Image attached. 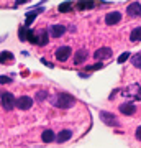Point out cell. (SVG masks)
I'll return each instance as SVG.
<instances>
[{"instance_id": "9", "label": "cell", "mask_w": 141, "mask_h": 148, "mask_svg": "<svg viewBox=\"0 0 141 148\" xmlns=\"http://www.w3.org/2000/svg\"><path fill=\"white\" fill-rule=\"evenodd\" d=\"M49 33H51L52 38H59L66 33V27H64V25H52V27L49 28Z\"/></svg>"}, {"instance_id": "12", "label": "cell", "mask_w": 141, "mask_h": 148, "mask_svg": "<svg viewBox=\"0 0 141 148\" xmlns=\"http://www.w3.org/2000/svg\"><path fill=\"white\" fill-rule=\"evenodd\" d=\"M71 137H72V132H71V130H61V132L58 133L56 140H58L59 143H64V142H67V140H71Z\"/></svg>"}, {"instance_id": "18", "label": "cell", "mask_w": 141, "mask_h": 148, "mask_svg": "<svg viewBox=\"0 0 141 148\" xmlns=\"http://www.w3.org/2000/svg\"><path fill=\"white\" fill-rule=\"evenodd\" d=\"M26 41H28V43H31V45H36V41H38V38H36V33L33 32V30H30V28H28V35H26Z\"/></svg>"}, {"instance_id": "25", "label": "cell", "mask_w": 141, "mask_h": 148, "mask_svg": "<svg viewBox=\"0 0 141 148\" xmlns=\"http://www.w3.org/2000/svg\"><path fill=\"white\" fill-rule=\"evenodd\" d=\"M102 68H104V64H102V63L94 64V66H87V69H89V71H97V69H102Z\"/></svg>"}, {"instance_id": "26", "label": "cell", "mask_w": 141, "mask_h": 148, "mask_svg": "<svg viewBox=\"0 0 141 148\" xmlns=\"http://www.w3.org/2000/svg\"><path fill=\"white\" fill-rule=\"evenodd\" d=\"M46 97H48V94L44 92V90H40V92H38V95H36L38 101H43V99H46Z\"/></svg>"}, {"instance_id": "20", "label": "cell", "mask_w": 141, "mask_h": 148, "mask_svg": "<svg viewBox=\"0 0 141 148\" xmlns=\"http://www.w3.org/2000/svg\"><path fill=\"white\" fill-rule=\"evenodd\" d=\"M72 10V3L71 2H66L63 5H59V12H71Z\"/></svg>"}, {"instance_id": "19", "label": "cell", "mask_w": 141, "mask_h": 148, "mask_svg": "<svg viewBox=\"0 0 141 148\" xmlns=\"http://www.w3.org/2000/svg\"><path fill=\"white\" fill-rule=\"evenodd\" d=\"M26 35H28V28L20 27V30H18V38H20L21 41H26Z\"/></svg>"}, {"instance_id": "24", "label": "cell", "mask_w": 141, "mask_h": 148, "mask_svg": "<svg viewBox=\"0 0 141 148\" xmlns=\"http://www.w3.org/2000/svg\"><path fill=\"white\" fill-rule=\"evenodd\" d=\"M8 82H12V77H8V76H0V84H8Z\"/></svg>"}, {"instance_id": "6", "label": "cell", "mask_w": 141, "mask_h": 148, "mask_svg": "<svg viewBox=\"0 0 141 148\" xmlns=\"http://www.w3.org/2000/svg\"><path fill=\"white\" fill-rule=\"evenodd\" d=\"M110 56H112V49L110 48H99L97 51L94 53V58L97 59V61H104V59H108Z\"/></svg>"}, {"instance_id": "11", "label": "cell", "mask_w": 141, "mask_h": 148, "mask_svg": "<svg viewBox=\"0 0 141 148\" xmlns=\"http://www.w3.org/2000/svg\"><path fill=\"white\" fill-rule=\"evenodd\" d=\"M87 59V51L85 49H79L77 53L74 54V64H82Z\"/></svg>"}, {"instance_id": "14", "label": "cell", "mask_w": 141, "mask_h": 148, "mask_svg": "<svg viewBox=\"0 0 141 148\" xmlns=\"http://www.w3.org/2000/svg\"><path fill=\"white\" fill-rule=\"evenodd\" d=\"M13 61V54L10 53V51H2L0 53V63L2 64H8Z\"/></svg>"}, {"instance_id": "7", "label": "cell", "mask_w": 141, "mask_h": 148, "mask_svg": "<svg viewBox=\"0 0 141 148\" xmlns=\"http://www.w3.org/2000/svg\"><path fill=\"white\" fill-rule=\"evenodd\" d=\"M120 20H121L120 12H110V13H107V16H105V23H107V25H115V23H118Z\"/></svg>"}, {"instance_id": "1", "label": "cell", "mask_w": 141, "mask_h": 148, "mask_svg": "<svg viewBox=\"0 0 141 148\" xmlns=\"http://www.w3.org/2000/svg\"><path fill=\"white\" fill-rule=\"evenodd\" d=\"M76 104V99L72 95L66 94V92H59L52 97V106L54 107H59V109H69Z\"/></svg>"}, {"instance_id": "10", "label": "cell", "mask_w": 141, "mask_h": 148, "mask_svg": "<svg viewBox=\"0 0 141 148\" xmlns=\"http://www.w3.org/2000/svg\"><path fill=\"white\" fill-rule=\"evenodd\" d=\"M120 112L125 114V115H133L136 112V107L131 104V102H126V104H121L120 106Z\"/></svg>"}, {"instance_id": "23", "label": "cell", "mask_w": 141, "mask_h": 148, "mask_svg": "<svg viewBox=\"0 0 141 148\" xmlns=\"http://www.w3.org/2000/svg\"><path fill=\"white\" fill-rule=\"evenodd\" d=\"M128 58H130V53H128V51H125V53H123L120 58H118V63H120V64H121V63H125Z\"/></svg>"}, {"instance_id": "17", "label": "cell", "mask_w": 141, "mask_h": 148, "mask_svg": "<svg viewBox=\"0 0 141 148\" xmlns=\"http://www.w3.org/2000/svg\"><path fill=\"white\" fill-rule=\"evenodd\" d=\"M36 38H38V41H36L38 46H44L48 43V32H41L40 35H36Z\"/></svg>"}, {"instance_id": "4", "label": "cell", "mask_w": 141, "mask_h": 148, "mask_svg": "<svg viewBox=\"0 0 141 148\" xmlns=\"http://www.w3.org/2000/svg\"><path fill=\"white\" fill-rule=\"evenodd\" d=\"M72 54V49L69 46H61L56 49V59L58 61H61V63H64V61H67L69 56Z\"/></svg>"}, {"instance_id": "15", "label": "cell", "mask_w": 141, "mask_h": 148, "mask_svg": "<svg viewBox=\"0 0 141 148\" xmlns=\"http://www.w3.org/2000/svg\"><path fill=\"white\" fill-rule=\"evenodd\" d=\"M41 138H43V142H44V143H49V142H52V140L56 138V135H54L52 130L48 128V130H44V132L41 133Z\"/></svg>"}, {"instance_id": "8", "label": "cell", "mask_w": 141, "mask_h": 148, "mask_svg": "<svg viewBox=\"0 0 141 148\" xmlns=\"http://www.w3.org/2000/svg\"><path fill=\"white\" fill-rule=\"evenodd\" d=\"M126 13H128L130 16H141V5L138 3V2L130 3L128 8H126Z\"/></svg>"}, {"instance_id": "21", "label": "cell", "mask_w": 141, "mask_h": 148, "mask_svg": "<svg viewBox=\"0 0 141 148\" xmlns=\"http://www.w3.org/2000/svg\"><path fill=\"white\" fill-rule=\"evenodd\" d=\"M92 7H94L92 2H80V3H77V8H80V10H84V8H92Z\"/></svg>"}, {"instance_id": "22", "label": "cell", "mask_w": 141, "mask_h": 148, "mask_svg": "<svg viewBox=\"0 0 141 148\" xmlns=\"http://www.w3.org/2000/svg\"><path fill=\"white\" fill-rule=\"evenodd\" d=\"M131 61H133V64H135L136 68L141 69V54H136V56H133V58H131Z\"/></svg>"}, {"instance_id": "13", "label": "cell", "mask_w": 141, "mask_h": 148, "mask_svg": "<svg viewBox=\"0 0 141 148\" xmlns=\"http://www.w3.org/2000/svg\"><path fill=\"white\" fill-rule=\"evenodd\" d=\"M40 12H41V8H38V10H31V12H28V13H26V21H25V27L26 28L33 23V20L36 18V15L40 13Z\"/></svg>"}, {"instance_id": "16", "label": "cell", "mask_w": 141, "mask_h": 148, "mask_svg": "<svg viewBox=\"0 0 141 148\" xmlns=\"http://www.w3.org/2000/svg\"><path fill=\"white\" fill-rule=\"evenodd\" d=\"M130 41H131V43H138V41H141V27L135 28V30L131 32V35H130Z\"/></svg>"}, {"instance_id": "3", "label": "cell", "mask_w": 141, "mask_h": 148, "mask_svg": "<svg viewBox=\"0 0 141 148\" xmlns=\"http://www.w3.org/2000/svg\"><path fill=\"white\" fill-rule=\"evenodd\" d=\"M15 107H18L20 110H28L33 107V99L28 97V95H21L20 99H16L15 102Z\"/></svg>"}, {"instance_id": "28", "label": "cell", "mask_w": 141, "mask_h": 148, "mask_svg": "<svg viewBox=\"0 0 141 148\" xmlns=\"http://www.w3.org/2000/svg\"><path fill=\"white\" fill-rule=\"evenodd\" d=\"M43 61V64H46L48 68H52V63H49V61H46V59H41Z\"/></svg>"}, {"instance_id": "2", "label": "cell", "mask_w": 141, "mask_h": 148, "mask_svg": "<svg viewBox=\"0 0 141 148\" xmlns=\"http://www.w3.org/2000/svg\"><path fill=\"white\" fill-rule=\"evenodd\" d=\"M0 97H2V107H3L5 110H12V109H15L16 99L13 97V94L3 90V92H0Z\"/></svg>"}, {"instance_id": "27", "label": "cell", "mask_w": 141, "mask_h": 148, "mask_svg": "<svg viewBox=\"0 0 141 148\" xmlns=\"http://www.w3.org/2000/svg\"><path fill=\"white\" fill-rule=\"evenodd\" d=\"M136 138H138V140H141V125L136 128Z\"/></svg>"}, {"instance_id": "5", "label": "cell", "mask_w": 141, "mask_h": 148, "mask_svg": "<svg viewBox=\"0 0 141 148\" xmlns=\"http://www.w3.org/2000/svg\"><path fill=\"white\" fill-rule=\"evenodd\" d=\"M100 120H104L107 125H112V127H118L120 123H118V120H116V117L113 115V114H110V112H100Z\"/></svg>"}]
</instances>
